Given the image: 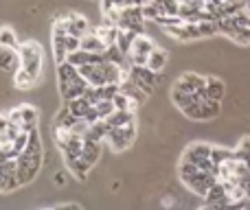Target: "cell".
Segmentation results:
<instances>
[{
    "label": "cell",
    "mask_w": 250,
    "mask_h": 210,
    "mask_svg": "<svg viewBox=\"0 0 250 210\" xmlns=\"http://www.w3.org/2000/svg\"><path fill=\"white\" fill-rule=\"evenodd\" d=\"M182 114H185L187 118H191V120H202V105H200V103H191L189 107H185V110H182Z\"/></svg>",
    "instance_id": "34"
},
{
    "label": "cell",
    "mask_w": 250,
    "mask_h": 210,
    "mask_svg": "<svg viewBox=\"0 0 250 210\" xmlns=\"http://www.w3.org/2000/svg\"><path fill=\"white\" fill-rule=\"evenodd\" d=\"M147 2H151V0H134V4H141V7L143 4H147Z\"/></svg>",
    "instance_id": "40"
},
{
    "label": "cell",
    "mask_w": 250,
    "mask_h": 210,
    "mask_svg": "<svg viewBox=\"0 0 250 210\" xmlns=\"http://www.w3.org/2000/svg\"><path fill=\"white\" fill-rule=\"evenodd\" d=\"M165 64H167V51H163V48L154 46L151 48V53L147 55V68L154 70V73H160V70L165 68Z\"/></svg>",
    "instance_id": "15"
},
{
    "label": "cell",
    "mask_w": 250,
    "mask_h": 210,
    "mask_svg": "<svg viewBox=\"0 0 250 210\" xmlns=\"http://www.w3.org/2000/svg\"><path fill=\"white\" fill-rule=\"evenodd\" d=\"M18 57H20V68L29 75L33 81H38L42 75V64H44V51L42 44L29 39V42H20L18 46Z\"/></svg>",
    "instance_id": "2"
},
{
    "label": "cell",
    "mask_w": 250,
    "mask_h": 210,
    "mask_svg": "<svg viewBox=\"0 0 250 210\" xmlns=\"http://www.w3.org/2000/svg\"><path fill=\"white\" fill-rule=\"evenodd\" d=\"M202 86H207V77H202V75H198V73H185L173 83V88H180V90H185V92H193Z\"/></svg>",
    "instance_id": "10"
},
{
    "label": "cell",
    "mask_w": 250,
    "mask_h": 210,
    "mask_svg": "<svg viewBox=\"0 0 250 210\" xmlns=\"http://www.w3.org/2000/svg\"><path fill=\"white\" fill-rule=\"evenodd\" d=\"M230 39L242 44V46H248L250 44V29H237L233 35H230Z\"/></svg>",
    "instance_id": "35"
},
{
    "label": "cell",
    "mask_w": 250,
    "mask_h": 210,
    "mask_svg": "<svg viewBox=\"0 0 250 210\" xmlns=\"http://www.w3.org/2000/svg\"><path fill=\"white\" fill-rule=\"evenodd\" d=\"M208 158H211L215 164H222V162H226V160H230V158H237V153H235V149H224V147H211V155H208Z\"/></svg>",
    "instance_id": "28"
},
{
    "label": "cell",
    "mask_w": 250,
    "mask_h": 210,
    "mask_svg": "<svg viewBox=\"0 0 250 210\" xmlns=\"http://www.w3.org/2000/svg\"><path fill=\"white\" fill-rule=\"evenodd\" d=\"M64 20H66V29H68L70 35L82 38V35H86L88 31H90V24H88V20L82 13H66Z\"/></svg>",
    "instance_id": "9"
},
{
    "label": "cell",
    "mask_w": 250,
    "mask_h": 210,
    "mask_svg": "<svg viewBox=\"0 0 250 210\" xmlns=\"http://www.w3.org/2000/svg\"><path fill=\"white\" fill-rule=\"evenodd\" d=\"M129 79H132L134 83H136L138 88H141L143 92H145L147 96L154 92V88H156V81H158V77H160V73H154V70H149L147 66H136V64H132L129 66Z\"/></svg>",
    "instance_id": "4"
},
{
    "label": "cell",
    "mask_w": 250,
    "mask_h": 210,
    "mask_svg": "<svg viewBox=\"0 0 250 210\" xmlns=\"http://www.w3.org/2000/svg\"><path fill=\"white\" fill-rule=\"evenodd\" d=\"M79 75L88 81V86H104L105 83V75H104V66L101 64H83L79 66Z\"/></svg>",
    "instance_id": "7"
},
{
    "label": "cell",
    "mask_w": 250,
    "mask_h": 210,
    "mask_svg": "<svg viewBox=\"0 0 250 210\" xmlns=\"http://www.w3.org/2000/svg\"><path fill=\"white\" fill-rule=\"evenodd\" d=\"M35 83L38 81H33L22 68H18L16 73H13V86H16V90H31Z\"/></svg>",
    "instance_id": "25"
},
{
    "label": "cell",
    "mask_w": 250,
    "mask_h": 210,
    "mask_svg": "<svg viewBox=\"0 0 250 210\" xmlns=\"http://www.w3.org/2000/svg\"><path fill=\"white\" fill-rule=\"evenodd\" d=\"M95 110H97V114H99V118H108L117 107H114L112 99H101V101H97L95 103Z\"/></svg>",
    "instance_id": "31"
},
{
    "label": "cell",
    "mask_w": 250,
    "mask_h": 210,
    "mask_svg": "<svg viewBox=\"0 0 250 210\" xmlns=\"http://www.w3.org/2000/svg\"><path fill=\"white\" fill-rule=\"evenodd\" d=\"M82 46V38H77V35H66V53H73L77 51V48Z\"/></svg>",
    "instance_id": "36"
},
{
    "label": "cell",
    "mask_w": 250,
    "mask_h": 210,
    "mask_svg": "<svg viewBox=\"0 0 250 210\" xmlns=\"http://www.w3.org/2000/svg\"><path fill=\"white\" fill-rule=\"evenodd\" d=\"M64 162H66V167H68V171L73 173L75 177H77V180H86V175H88V171H90V164H86L82 160V155H79V158H64Z\"/></svg>",
    "instance_id": "17"
},
{
    "label": "cell",
    "mask_w": 250,
    "mask_h": 210,
    "mask_svg": "<svg viewBox=\"0 0 250 210\" xmlns=\"http://www.w3.org/2000/svg\"><path fill=\"white\" fill-rule=\"evenodd\" d=\"M18 189H22V186H20V180H18L16 158H9L7 153L0 151V195L13 193Z\"/></svg>",
    "instance_id": "3"
},
{
    "label": "cell",
    "mask_w": 250,
    "mask_h": 210,
    "mask_svg": "<svg viewBox=\"0 0 250 210\" xmlns=\"http://www.w3.org/2000/svg\"><path fill=\"white\" fill-rule=\"evenodd\" d=\"M42 158H44V149H42L40 129L33 127V129H29V140H26V147L22 149V153L16 158L20 186L31 184V182L38 177L40 169H42Z\"/></svg>",
    "instance_id": "1"
},
{
    "label": "cell",
    "mask_w": 250,
    "mask_h": 210,
    "mask_svg": "<svg viewBox=\"0 0 250 210\" xmlns=\"http://www.w3.org/2000/svg\"><path fill=\"white\" fill-rule=\"evenodd\" d=\"M64 182H66V173H64V171L55 173V184H57V186H64Z\"/></svg>",
    "instance_id": "37"
},
{
    "label": "cell",
    "mask_w": 250,
    "mask_h": 210,
    "mask_svg": "<svg viewBox=\"0 0 250 210\" xmlns=\"http://www.w3.org/2000/svg\"><path fill=\"white\" fill-rule=\"evenodd\" d=\"M88 57H90V53L83 51V48H77V51H73V53H68V55H66V61L79 68V66L88 64Z\"/></svg>",
    "instance_id": "30"
},
{
    "label": "cell",
    "mask_w": 250,
    "mask_h": 210,
    "mask_svg": "<svg viewBox=\"0 0 250 210\" xmlns=\"http://www.w3.org/2000/svg\"><path fill=\"white\" fill-rule=\"evenodd\" d=\"M77 120L79 118L70 114V110L66 107V103H64V107H62L60 112H57V116H55V125H62V127H66V129H73Z\"/></svg>",
    "instance_id": "27"
},
{
    "label": "cell",
    "mask_w": 250,
    "mask_h": 210,
    "mask_svg": "<svg viewBox=\"0 0 250 210\" xmlns=\"http://www.w3.org/2000/svg\"><path fill=\"white\" fill-rule=\"evenodd\" d=\"M99 158H101V140H90V138H83L82 160L86 164H90V167H95Z\"/></svg>",
    "instance_id": "11"
},
{
    "label": "cell",
    "mask_w": 250,
    "mask_h": 210,
    "mask_svg": "<svg viewBox=\"0 0 250 210\" xmlns=\"http://www.w3.org/2000/svg\"><path fill=\"white\" fill-rule=\"evenodd\" d=\"M92 33L97 35V38L101 39V42L105 44V48L112 46V44H117V33H119V26L117 24H108V22H104L101 26H97Z\"/></svg>",
    "instance_id": "13"
},
{
    "label": "cell",
    "mask_w": 250,
    "mask_h": 210,
    "mask_svg": "<svg viewBox=\"0 0 250 210\" xmlns=\"http://www.w3.org/2000/svg\"><path fill=\"white\" fill-rule=\"evenodd\" d=\"M7 125H9V116L7 114H0V132H2Z\"/></svg>",
    "instance_id": "38"
},
{
    "label": "cell",
    "mask_w": 250,
    "mask_h": 210,
    "mask_svg": "<svg viewBox=\"0 0 250 210\" xmlns=\"http://www.w3.org/2000/svg\"><path fill=\"white\" fill-rule=\"evenodd\" d=\"M66 107L70 110V114L73 116H77V118H83L86 116V112L90 110V103H88V99L86 96H75V99H68V101H64Z\"/></svg>",
    "instance_id": "18"
},
{
    "label": "cell",
    "mask_w": 250,
    "mask_h": 210,
    "mask_svg": "<svg viewBox=\"0 0 250 210\" xmlns=\"http://www.w3.org/2000/svg\"><path fill=\"white\" fill-rule=\"evenodd\" d=\"M143 20L145 22H156V18L160 16V11H158V7H156L154 2H147V4H143Z\"/></svg>",
    "instance_id": "33"
},
{
    "label": "cell",
    "mask_w": 250,
    "mask_h": 210,
    "mask_svg": "<svg viewBox=\"0 0 250 210\" xmlns=\"http://www.w3.org/2000/svg\"><path fill=\"white\" fill-rule=\"evenodd\" d=\"M55 208H79V204H75V202H66V204H57Z\"/></svg>",
    "instance_id": "39"
},
{
    "label": "cell",
    "mask_w": 250,
    "mask_h": 210,
    "mask_svg": "<svg viewBox=\"0 0 250 210\" xmlns=\"http://www.w3.org/2000/svg\"><path fill=\"white\" fill-rule=\"evenodd\" d=\"M230 18H233V22L237 24V29H250V11H248V7L242 9V11H237L235 16H230Z\"/></svg>",
    "instance_id": "32"
},
{
    "label": "cell",
    "mask_w": 250,
    "mask_h": 210,
    "mask_svg": "<svg viewBox=\"0 0 250 210\" xmlns=\"http://www.w3.org/2000/svg\"><path fill=\"white\" fill-rule=\"evenodd\" d=\"M134 38H136V33H134V31H129V29H119V33H117V48L123 53L125 57H127L129 48H132Z\"/></svg>",
    "instance_id": "23"
},
{
    "label": "cell",
    "mask_w": 250,
    "mask_h": 210,
    "mask_svg": "<svg viewBox=\"0 0 250 210\" xmlns=\"http://www.w3.org/2000/svg\"><path fill=\"white\" fill-rule=\"evenodd\" d=\"M163 31L167 35H171L173 39H182V42H189V39H191L189 31H187V26H185V22H182V24H173V26H163Z\"/></svg>",
    "instance_id": "29"
},
{
    "label": "cell",
    "mask_w": 250,
    "mask_h": 210,
    "mask_svg": "<svg viewBox=\"0 0 250 210\" xmlns=\"http://www.w3.org/2000/svg\"><path fill=\"white\" fill-rule=\"evenodd\" d=\"M220 103L222 101H213V99H204L202 103V120H213V118H217L220 116Z\"/></svg>",
    "instance_id": "24"
},
{
    "label": "cell",
    "mask_w": 250,
    "mask_h": 210,
    "mask_svg": "<svg viewBox=\"0 0 250 210\" xmlns=\"http://www.w3.org/2000/svg\"><path fill=\"white\" fill-rule=\"evenodd\" d=\"M9 120H13V123H18L24 132H29V129L38 127V118H40V112L35 105H29V103H22L18 107H13L11 112H9Z\"/></svg>",
    "instance_id": "5"
},
{
    "label": "cell",
    "mask_w": 250,
    "mask_h": 210,
    "mask_svg": "<svg viewBox=\"0 0 250 210\" xmlns=\"http://www.w3.org/2000/svg\"><path fill=\"white\" fill-rule=\"evenodd\" d=\"M129 120H134V112H129V110H114L112 114L105 118V123H108L110 129H114V127H121V125L129 123Z\"/></svg>",
    "instance_id": "20"
},
{
    "label": "cell",
    "mask_w": 250,
    "mask_h": 210,
    "mask_svg": "<svg viewBox=\"0 0 250 210\" xmlns=\"http://www.w3.org/2000/svg\"><path fill=\"white\" fill-rule=\"evenodd\" d=\"M20 46V39H18L16 31L11 26H0V48H13L18 51Z\"/></svg>",
    "instance_id": "19"
},
{
    "label": "cell",
    "mask_w": 250,
    "mask_h": 210,
    "mask_svg": "<svg viewBox=\"0 0 250 210\" xmlns=\"http://www.w3.org/2000/svg\"><path fill=\"white\" fill-rule=\"evenodd\" d=\"M178 2H182V0H178Z\"/></svg>",
    "instance_id": "41"
},
{
    "label": "cell",
    "mask_w": 250,
    "mask_h": 210,
    "mask_svg": "<svg viewBox=\"0 0 250 210\" xmlns=\"http://www.w3.org/2000/svg\"><path fill=\"white\" fill-rule=\"evenodd\" d=\"M171 101L180 112L185 110V107H189L191 103H195L193 92H185V90H180V88H173L171 90Z\"/></svg>",
    "instance_id": "21"
},
{
    "label": "cell",
    "mask_w": 250,
    "mask_h": 210,
    "mask_svg": "<svg viewBox=\"0 0 250 210\" xmlns=\"http://www.w3.org/2000/svg\"><path fill=\"white\" fill-rule=\"evenodd\" d=\"M0 68L9 70V73H16V70L20 68L18 51H13V48H2V51H0Z\"/></svg>",
    "instance_id": "14"
},
{
    "label": "cell",
    "mask_w": 250,
    "mask_h": 210,
    "mask_svg": "<svg viewBox=\"0 0 250 210\" xmlns=\"http://www.w3.org/2000/svg\"><path fill=\"white\" fill-rule=\"evenodd\" d=\"M79 48H83V51H88V53H104L105 44L101 42L95 33H86V35H82V46Z\"/></svg>",
    "instance_id": "22"
},
{
    "label": "cell",
    "mask_w": 250,
    "mask_h": 210,
    "mask_svg": "<svg viewBox=\"0 0 250 210\" xmlns=\"http://www.w3.org/2000/svg\"><path fill=\"white\" fill-rule=\"evenodd\" d=\"M112 103H114V107H117V110H129V112H136L138 107H141V105L136 103V101H132L127 95H123L121 90H119L117 95L112 96Z\"/></svg>",
    "instance_id": "26"
},
{
    "label": "cell",
    "mask_w": 250,
    "mask_h": 210,
    "mask_svg": "<svg viewBox=\"0 0 250 210\" xmlns=\"http://www.w3.org/2000/svg\"><path fill=\"white\" fill-rule=\"evenodd\" d=\"M207 99H213V101H222L226 95V86L222 79L217 77H207Z\"/></svg>",
    "instance_id": "16"
},
{
    "label": "cell",
    "mask_w": 250,
    "mask_h": 210,
    "mask_svg": "<svg viewBox=\"0 0 250 210\" xmlns=\"http://www.w3.org/2000/svg\"><path fill=\"white\" fill-rule=\"evenodd\" d=\"M151 48H154V42H151L145 33L136 35L134 42H132V48H129V53H127V59L132 61V64H136V66H145L147 64V55L151 53Z\"/></svg>",
    "instance_id": "6"
},
{
    "label": "cell",
    "mask_w": 250,
    "mask_h": 210,
    "mask_svg": "<svg viewBox=\"0 0 250 210\" xmlns=\"http://www.w3.org/2000/svg\"><path fill=\"white\" fill-rule=\"evenodd\" d=\"M105 140H108L110 149H112L114 153H121V151L129 149V145H132V142H129L127 138L123 136V132H121V129H119V127L110 129V132H108V136H105Z\"/></svg>",
    "instance_id": "12"
},
{
    "label": "cell",
    "mask_w": 250,
    "mask_h": 210,
    "mask_svg": "<svg viewBox=\"0 0 250 210\" xmlns=\"http://www.w3.org/2000/svg\"><path fill=\"white\" fill-rule=\"evenodd\" d=\"M208 155H211V145H207V142H193V145H189L185 149L182 160L193 162V164H200L202 160H207Z\"/></svg>",
    "instance_id": "8"
}]
</instances>
